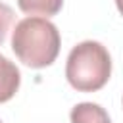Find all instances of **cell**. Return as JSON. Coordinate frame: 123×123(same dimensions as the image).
<instances>
[{
	"instance_id": "1",
	"label": "cell",
	"mask_w": 123,
	"mask_h": 123,
	"mask_svg": "<svg viewBox=\"0 0 123 123\" xmlns=\"http://www.w3.org/2000/svg\"><path fill=\"white\" fill-rule=\"evenodd\" d=\"M60 31L44 17H25L12 33V50L17 60L33 69L48 67L60 54Z\"/></svg>"
},
{
	"instance_id": "2",
	"label": "cell",
	"mask_w": 123,
	"mask_h": 123,
	"mask_svg": "<svg viewBox=\"0 0 123 123\" xmlns=\"http://www.w3.org/2000/svg\"><path fill=\"white\" fill-rule=\"evenodd\" d=\"M111 75V58L104 44L83 40L71 48L65 63V77L79 92L100 90Z\"/></svg>"
},
{
	"instance_id": "3",
	"label": "cell",
	"mask_w": 123,
	"mask_h": 123,
	"mask_svg": "<svg viewBox=\"0 0 123 123\" xmlns=\"http://www.w3.org/2000/svg\"><path fill=\"white\" fill-rule=\"evenodd\" d=\"M21 85V73L13 62L0 54V104L12 100Z\"/></svg>"
},
{
	"instance_id": "4",
	"label": "cell",
	"mask_w": 123,
	"mask_h": 123,
	"mask_svg": "<svg viewBox=\"0 0 123 123\" xmlns=\"http://www.w3.org/2000/svg\"><path fill=\"white\" fill-rule=\"evenodd\" d=\"M71 123H111L108 111L94 102H81L69 113Z\"/></svg>"
},
{
	"instance_id": "5",
	"label": "cell",
	"mask_w": 123,
	"mask_h": 123,
	"mask_svg": "<svg viewBox=\"0 0 123 123\" xmlns=\"http://www.w3.org/2000/svg\"><path fill=\"white\" fill-rule=\"evenodd\" d=\"M17 6L23 13H29V15H56L62 6H63V0H17Z\"/></svg>"
},
{
	"instance_id": "6",
	"label": "cell",
	"mask_w": 123,
	"mask_h": 123,
	"mask_svg": "<svg viewBox=\"0 0 123 123\" xmlns=\"http://www.w3.org/2000/svg\"><path fill=\"white\" fill-rule=\"evenodd\" d=\"M13 17H15V15H13V10H12L8 4L0 2V46L4 44L8 33H10V29H12V25H13Z\"/></svg>"
},
{
	"instance_id": "7",
	"label": "cell",
	"mask_w": 123,
	"mask_h": 123,
	"mask_svg": "<svg viewBox=\"0 0 123 123\" xmlns=\"http://www.w3.org/2000/svg\"><path fill=\"white\" fill-rule=\"evenodd\" d=\"M115 6H117V10H119V13L123 15V0H115Z\"/></svg>"
},
{
	"instance_id": "8",
	"label": "cell",
	"mask_w": 123,
	"mask_h": 123,
	"mask_svg": "<svg viewBox=\"0 0 123 123\" xmlns=\"http://www.w3.org/2000/svg\"><path fill=\"white\" fill-rule=\"evenodd\" d=\"M0 123H2V121H0Z\"/></svg>"
}]
</instances>
